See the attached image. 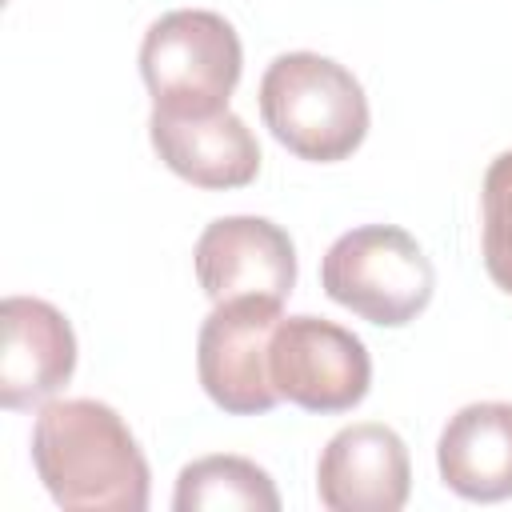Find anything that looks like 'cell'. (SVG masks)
Instances as JSON below:
<instances>
[{
	"instance_id": "obj_1",
	"label": "cell",
	"mask_w": 512,
	"mask_h": 512,
	"mask_svg": "<svg viewBox=\"0 0 512 512\" xmlns=\"http://www.w3.org/2000/svg\"><path fill=\"white\" fill-rule=\"evenodd\" d=\"M32 468L60 508H148V460L104 400H48L32 424Z\"/></svg>"
},
{
	"instance_id": "obj_2",
	"label": "cell",
	"mask_w": 512,
	"mask_h": 512,
	"mask_svg": "<svg viewBox=\"0 0 512 512\" xmlns=\"http://www.w3.org/2000/svg\"><path fill=\"white\" fill-rule=\"evenodd\" d=\"M260 116L292 156L312 164L348 160L368 136L360 80L320 52H284L264 68Z\"/></svg>"
},
{
	"instance_id": "obj_3",
	"label": "cell",
	"mask_w": 512,
	"mask_h": 512,
	"mask_svg": "<svg viewBox=\"0 0 512 512\" xmlns=\"http://www.w3.org/2000/svg\"><path fill=\"white\" fill-rule=\"evenodd\" d=\"M244 48L236 28L208 8H176L152 20L140 40V76L152 112L212 116L240 84Z\"/></svg>"
},
{
	"instance_id": "obj_4",
	"label": "cell",
	"mask_w": 512,
	"mask_h": 512,
	"mask_svg": "<svg viewBox=\"0 0 512 512\" xmlns=\"http://www.w3.org/2000/svg\"><path fill=\"white\" fill-rule=\"evenodd\" d=\"M320 288L360 320L400 328L432 304L436 268L412 232L396 224H360L324 252Z\"/></svg>"
},
{
	"instance_id": "obj_5",
	"label": "cell",
	"mask_w": 512,
	"mask_h": 512,
	"mask_svg": "<svg viewBox=\"0 0 512 512\" xmlns=\"http://www.w3.org/2000/svg\"><path fill=\"white\" fill-rule=\"evenodd\" d=\"M268 376L280 400L304 412H348L372 388L364 340L324 316H284L268 344Z\"/></svg>"
},
{
	"instance_id": "obj_6",
	"label": "cell",
	"mask_w": 512,
	"mask_h": 512,
	"mask_svg": "<svg viewBox=\"0 0 512 512\" xmlns=\"http://www.w3.org/2000/svg\"><path fill=\"white\" fill-rule=\"evenodd\" d=\"M284 320L280 300L236 296L220 300L196 336V372L208 400L232 416L272 412L280 392L268 376V344Z\"/></svg>"
},
{
	"instance_id": "obj_7",
	"label": "cell",
	"mask_w": 512,
	"mask_h": 512,
	"mask_svg": "<svg viewBox=\"0 0 512 512\" xmlns=\"http://www.w3.org/2000/svg\"><path fill=\"white\" fill-rule=\"evenodd\" d=\"M192 268L212 304L236 296L284 304L296 288V244L268 216H220L196 236Z\"/></svg>"
},
{
	"instance_id": "obj_8",
	"label": "cell",
	"mask_w": 512,
	"mask_h": 512,
	"mask_svg": "<svg viewBox=\"0 0 512 512\" xmlns=\"http://www.w3.org/2000/svg\"><path fill=\"white\" fill-rule=\"evenodd\" d=\"M316 492L332 512H400L412 492L404 440L376 420L340 428L316 460Z\"/></svg>"
},
{
	"instance_id": "obj_9",
	"label": "cell",
	"mask_w": 512,
	"mask_h": 512,
	"mask_svg": "<svg viewBox=\"0 0 512 512\" xmlns=\"http://www.w3.org/2000/svg\"><path fill=\"white\" fill-rule=\"evenodd\" d=\"M0 404L20 412L52 400L76 372V332L68 316L40 296L0 304Z\"/></svg>"
},
{
	"instance_id": "obj_10",
	"label": "cell",
	"mask_w": 512,
	"mask_h": 512,
	"mask_svg": "<svg viewBox=\"0 0 512 512\" xmlns=\"http://www.w3.org/2000/svg\"><path fill=\"white\" fill-rule=\"evenodd\" d=\"M148 136L156 156L196 188H212V192L244 188L260 172V144L232 108L212 116L152 112Z\"/></svg>"
},
{
	"instance_id": "obj_11",
	"label": "cell",
	"mask_w": 512,
	"mask_h": 512,
	"mask_svg": "<svg viewBox=\"0 0 512 512\" xmlns=\"http://www.w3.org/2000/svg\"><path fill=\"white\" fill-rule=\"evenodd\" d=\"M436 468L444 488L464 500L496 504L512 496V404L508 400H480L464 404L448 416Z\"/></svg>"
},
{
	"instance_id": "obj_12",
	"label": "cell",
	"mask_w": 512,
	"mask_h": 512,
	"mask_svg": "<svg viewBox=\"0 0 512 512\" xmlns=\"http://www.w3.org/2000/svg\"><path fill=\"white\" fill-rule=\"evenodd\" d=\"M176 512H280V492L272 476L244 460V456H200L180 468L176 492H172Z\"/></svg>"
},
{
	"instance_id": "obj_13",
	"label": "cell",
	"mask_w": 512,
	"mask_h": 512,
	"mask_svg": "<svg viewBox=\"0 0 512 512\" xmlns=\"http://www.w3.org/2000/svg\"><path fill=\"white\" fill-rule=\"evenodd\" d=\"M480 208H484V268L492 284L512 296V148L488 164Z\"/></svg>"
}]
</instances>
